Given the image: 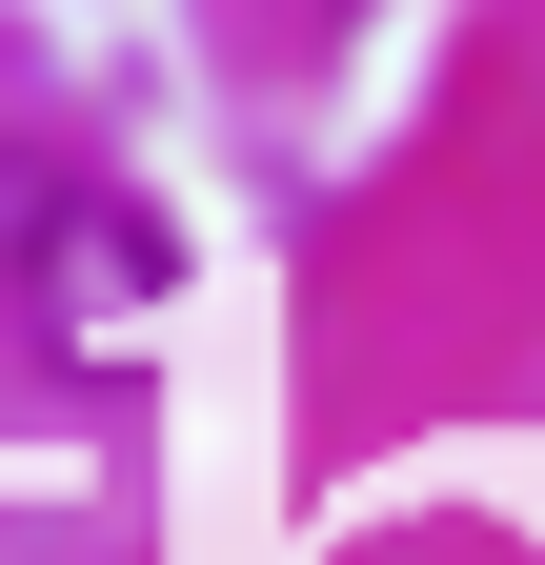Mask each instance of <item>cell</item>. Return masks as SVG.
<instances>
[{
	"label": "cell",
	"mask_w": 545,
	"mask_h": 565,
	"mask_svg": "<svg viewBox=\"0 0 545 565\" xmlns=\"http://www.w3.org/2000/svg\"><path fill=\"white\" fill-rule=\"evenodd\" d=\"M41 343H61V364H142V343H162V223L41 202Z\"/></svg>",
	"instance_id": "6da1fadb"
}]
</instances>
